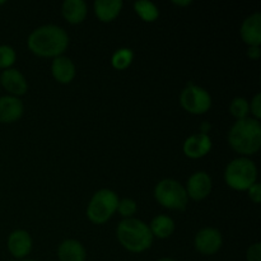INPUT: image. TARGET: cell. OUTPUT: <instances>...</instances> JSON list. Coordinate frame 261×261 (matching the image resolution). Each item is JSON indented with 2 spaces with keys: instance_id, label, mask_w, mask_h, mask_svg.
Instances as JSON below:
<instances>
[{
  "instance_id": "6da1fadb",
  "label": "cell",
  "mask_w": 261,
  "mask_h": 261,
  "mask_svg": "<svg viewBox=\"0 0 261 261\" xmlns=\"http://www.w3.org/2000/svg\"><path fill=\"white\" fill-rule=\"evenodd\" d=\"M28 48L33 54L45 58L63 55L69 46V35L58 24H43L35 28L27 38Z\"/></svg>"
},
{
  "instance_id": "7a4b0ae2",
  "label": "cell",
  "mask_w": 261,
  "mask_h": 261,
  "mask_svg": "<svg viewBox=\"0 0 261 261\" xmlns=\"http://www.w3.org/2000/svg\"><path fill=\"white\" fill-rule=\"evenodd\" d=\"M228 143L237 153L251 155L261 147V124L254 117L237 120L228 132Z\"/></svg>"
},
{
  "instance_id": "3957f363",
  "label": "cell",
  "mask_w": 261,
  "mask_h": 261,
  "mask_svg": "<svg viewBox=\"0 0 261 261\" xmlns=\"http://www.w3.org/2000/svg\"><path fill=\"white\" fill-rule=\"evenodd\" d=\"M116 236L120 244L127 251L144 252L152 246L153 234L149 226L137 218H125L117 226Z\"/></svg>"
},
{
  "instance_id": "277c9868",
  "label": "cell",
  "mask_w": 261,
  "mask_h": 261,
  "mask_svg": "<svg viewBox=\"0 0 261 261\" xmlns=\"http://www.w3.org/2000/svg\"><path fill=\"white\" fill-rule=\"evenodd\" d=\"M257 178V167L254 161L247 157L234 158L227 165L224 180L234 190H249Z\"/></svg>"
},
{
  "instance_id": "5b68a950",
  "label": "cell",
  "mask_w": 261,
  "mask_h": 261,
  "mask_svg": "<svg viewBox=\"0 0 261 261\" xmlns=\"http://www.w3.org/2000/svg\"><path fill=\"white\" fill-rule=\"evenodd\" d=\"M119 204V196L114 190L101 189L96 191L87 206V217L96 224H103L115 214Z\"/></svg>"
},
{
  "instance_id": "8992f818",
  "label": "cell",
  "mask_w": 261,
  "mask_h": 261,
  "mask_svg": "<svg viewBox=\"0 0 261 261\" xmlns=\"http://www.w3.org/2000/svg\"><path fill=\"white\" fill-rule=\"evenodd\" d=\"M154 198L161 205L173 211H184L189 201L185 186L173 178H163L155 185Z\"/></svg>"
},
{
  "instance_id": "52a82bcc",
  "label": "cell",
  "mask_w": 261,
  "mask_h": 261,
  "mask_svg": "<svg viewBox=\"0 0 261 261\" xmlns=\"http://www.w3.org/2000/svg\"><path fill=\"white\" fill-rule=\"evenodd\" d=\"M180 103L190 114L201 115L211 109L212 97L203 87L188 84L180 94Z\"/></svg>"
},
{
  "instance_id": "ba28073f",
  "label": "cell",
  "mask_w": 261,
  "mask_h": 261,
  "mask_svg": "<svg viewBox=\"0 0 261 261\" xmlns=\"http://www.w3.org/2000/svg\"><path fill=\"white\" fill-rule=\"evenodd\" d=\"M195 249L203 255H213L219 251L223 244V237L219 229L213 228V227H205L201 228L196 233L195 240Z\"/></svg>"
},
{
  "instance_id": "9c48e42d",
  "label": "cell",
  "mask_w": 261,
  "mask_h": 261,
  "mask_svg": "<svg viewBox=\"0 0 261 261\" xmlns=\"http://www.w3.org/2000/svg\"><path fill=\"white\" fill-rule=\"evenodd\" d=\"M212 188H213V182L209 173H206L205 171H198L189 177L185 190L189 198L199 201L205 199L211 194Z\"/></svg>"
},
{
  "instance_id": "30bf717a",
  "label": "cell",
  "mask_w": 261,
  "mask_h": 261,
  "mask_svg": "<svg viewBox=\"0 0 261 261\" xmlns=\"http://www.w3.org/2000/svg\"><path fill=\"white\" fill-rule=\"evenodd\" d=\"M7 246L13 257L24 259L32 250L31 234L24 229H15L8 236Z\"/></svg>"
},
{
  "instance_id": "8fae6325",
  "label": "cell",
  "mask_w": 261,
  "mask_h": 261,
  "mask_svg": "<svg viewBox=\"0 0 261 261\" xmlns=\"http://www.w3.org/2000/svg\"><path fill=\"white\" fill-rule=\"evenodd\" d=\"M0 83L10 93V96L19 97L27 92L28 82L22 71L18 69L9 68L3 70L0 75Z\"/></svg>"
},
{
  "instance_id": "7c38bea8",
  "label": "cell",
  "mask_w": 261,
  "mask_h": 261,
  "mask_svg": "<svg viewBox=\"0 0 261 261\" xmlns=\"http://www.w3.org/2000/svg\"><path fill=\"white\" fill-rule=\"evenodd\" d=\"M184 153L190 158H201L212 149V139L208 134L196 133L185 139L182 145Z\"/></svg>"
},
{
  "instance_id": "4fadbf2b",
  "label": "cell",
  "mask_w": 261,
  "mask_h": 261,
  "mask_svg": "<svg viewBox=\"0 0 261 261\" xmlns=\"http://www.w3.org/2000/svg\"><path fill=\"white\" fill-rule=\"evenodd\" d=\"M24 106L19 97L2 96L0 97V122L10 124L22 117Z\"/></svg>"
},
{
  "instance_id": "5bb4252c",
  "label": "cell",
  "mask_w": 261,
  "mask_h": 261,
  "mask_svg": "<svg viewBox=\"0 0 261 261\" xmlns=\"http://www.w3.org/2000/svg\"><path fill=\"white\" fill-rule=\"evenodd\" d=\"M241 37L250 46L261 45V13L250 14L241 24Z\"/></svg>"
},
{
  "instance_id": "9a60e30c",
  "label": "cell",
  "mask_w": 261,
  "mask_h": 261,
  "mask_svg": "<svg viewBox=\"0 0 261 261\" xmlns=\"http://www.w3.org/2000/svg\"><path fill=\"white\" fill-rule=\"evenodd\" d=\"M51 71L53 75L59 83L68 84L74 79L76 73L75 64L73 63L70 58L65 55H60L54 58L53 64H51Z\"/></svg>"
},
{
  "instance_id": "2e32d148",
  "label": "cell",
  "mask_w": 261,
  "mask_h": 261,
  "mask_svg": "<svg viewBox=\"0 0 261 261\" xmlns=\"http://www.w3.org/2000/svg\"><path fill=\"white\" fill-rule=\"evenodd\" d=\"M58 259L60 261H86L87 251L78 240H64L58 247Z\"/></svg>"
},
{
  "instance_id": "e0dca14e",
  "label": "cell",
  "mask_w": 261,
  "mask_h": 261,
  "mask_svg": "<svg viewBox=\"0 0 261 261\" xmlns=\"http://www.w3.org/2000/svg\"><path fill=\"white\" fill-rule=\"evenodd\" d=\"M61 13L69 23L78 24L86 19L88 7L84 0H65L61 7Z\"/></svg>"
},
{
  "instance_id": "ac0fdd59",
  "label": "cell",
  "mask_w": 261,
  "mask_h": 261,
  "mask_svg": "<svg viewBox=\"0 0 261 261\" xmlns=\"http://www.w3.org/2000/svg\"><path fill=\"white\" fill-rule=\"evenodd\" d=\"M94 13L102 22H111L122 9V0H96Z\"/></svg>"
},
{
  "instance_id": "d6986e66",
  "label": "cell",
  "mask_w": 261,
  "mask_h": 261,
  "mask_svg": "<svg viewBox=\"0 0 261 261\" xmlns=\"http://www.w3.org/2000/svg\"><path fill=\"white\" fill-rule=\"evenodd\" d=\"M149 229L152 232L153 237H158V239H167L175 231V222L170 216L166 214H160V216L154 217L149 224Z\"/></svg>"
},
{
  "instance_id": "ffe728a7",
  "label": "cell",
  "mask_w": 261,
  "mask_h": 261,
  "mask_svg": "<svg viewBox=\"0 0 261 261\" xmlns=\"http://www.w3.org/2000/svg\"><path fill=\"white\" fill-rule=\"evenodd\" d=\"M134 9L137 14L145 22H154L160 15L158 7L149 0H138L134 3Z\"/></svg>"
},
{
  "instance_id": "44dd1931",
  "label": "cell",
  "mask_w": 261,
  "mask_h": 261,
  "mask_svg": "<svg viewBox=\"0 0 261 261\" xmlns=\"http://www.w3.org/2000/svg\"><path fill=\"white\" fill-rule=\"evenodd\" d=\"M133 59H134V53H133L132 48L129 47H121L117 48L111 56V64L115 69H126L127 66H130V64L133 63Z\"/></svg>"
},
{
  "instance_id": "7402d4cb",
  "label": "cell",
  "mask_w": 261,
  "mask_h": 261,
  "mask_svg": "<svg viewBox=\"0 0 261 261\" xmlns=\"http://www.w3.org/2000/svg\"><path fill=\"white\" fill-rule=\"evenodd\" d=\"M229 111L237 120L249 117L250 102L244 97H236V98L232 99L231 105H229Z\"/></svg>"
},
{
  "instance_id": "603a6c76",
  "label": "cell",
  "mask_w": 261,
  "mask_h": 261,
  "mask_svg": "<svg viewBox=\"0 0 261 261\" xmlns=\"http://www.w3.org/2000/svg\"><path fill=\"white\" fill-rule=\"evenodd\" d=\"M17 59L15 50L9 45H0V69H9Z\"/></svg>"
},
{
  "instance_id": "cb8c5ba5",
  "label": "cell",
  "mask_w": 261,
  "mask_h": 261,
  "mask_svg": "<svg viewBox=\"0 0 261 261\" xmlns=\"http://www.w3.org/2000/svg\"><path fill=\"white\" fill-rule=\"evenodd\" d=\"M137 209H138L137 201L133 200V199L130 198H125V199H121V200H119L116 211L119 212L122 217H125V218H132V217L135 214V212H137Z\"/></svg>"
},
{
  "instance_id": "d4e9b609",
  "label": "cell",
  "mask_w": 261,
  "mask_h": 261,
  "mask_svg": "<svg viewBox=\"0 0 261 261\" xmlns=\"http://www.w3.org/2000/svg\"><path fill=\"white\" fill-rule=\"evenodd\" d=\"M247 261H261V244L255 242L247 249L246 252Z\"/></svg>"
},
{
  "instance_id": "484cf974",
  "label": "cell",
  "mask_w": 261,
  "mask_h": 261,
  "mask_svg": "<svg viewBox=\"0 0 261 261\" xmlns=\"http://www.w3.org/2000/svg\"><path fill=\"white\" fill-rule=\"evenodd\" d=\"M250 111L254 115V119L259 120L261 117V93L257 92L251 99V103H250Z\"/></svg>"
},
{
  "instance_id": "4316f807",
  "label": "cell",
  "mask_w": 261,
  "mask_h": 261,
  "mask_svg": "<svg viewBox=\"0 0 261 261\" xmlns=\"http://www.w3.org/2000/svg\"><path fill=\"white\" fill-rule=\"evenodd\" d=\"M249 196L255 204H259L260 203V199H261V185L259 182H255L251 188L249 189Z\"/></svg>"
},
{
  "instance_id": "83f0119b",
  "label": "cell",
  "mask_w": 261,
  "mask_h": 261,
  "mask_svg": "<svg viewBox=\"0 0 261 261\" xmlns=\"http://www.w3.org/2000/svg\"><path fill=\"white\" fill-rule=\"evenodd\" d=\"M247 55L251 59H259L260 58V46H250Z\"/></svg>"
},
{
  "instance_id": "f1b7e54d",
  "label": "cell",
  "mask_w": 261,
  "mask_h": 261,
  "mask_svg": "<svg viewBox=\"0 0 261 261\" xmlns=\"http://www.w3.org/2000/svg\"><path fill=\"white\" fill-rule=\"evenodd\" d=\"M173 3H175V4H177V5H189V4H191L190 0H186V2H173Z\"/></svg>"
},
{
  "instance_id": "f546056e",
  "label": "cell",
  "mask_w": 261,
  "mask_h": 261,
  "mask_svg": "<svg viewBox=\"0 0 261 261\" xmlns=\"http://www.w3.org/2000/svg\"><path fill=\"white\" fill-rule=\"evenodd\" d=\"M157 261H176L175 259H171V257H162V259L157 260Z\"/></svg>"
},
{
  "instance_id": "4dcf8cb0",
  "label": "cell",
  "mask_w": 261,
  "mask_h": 261,
  "mask_svg": "<svg viewBox=\"0 0 261 261\" xmlns=\"http://www.w3.org/2000/svg\"><path fill=\"white\" fill-rule=\"evenodd\" d=\"M4 3H5L4 0H0V5H2V4H4Z\"/></svg>"
},
{
  "instance_id": "1f68e13d",
  "label": "cell",
  "mask_w": 261,
  "mask_h": 261,
  "mask_svg": "<svg viewBox=\"0 0 261 261\" xmlns=\"http://www.w3.org/2000/svg\"><path fill=\"white\" fill-rule=\"evenodd\" d=\"M22 261H36V260H30V259H27V260H22Z\"/></svg>"
}]
</instances>
